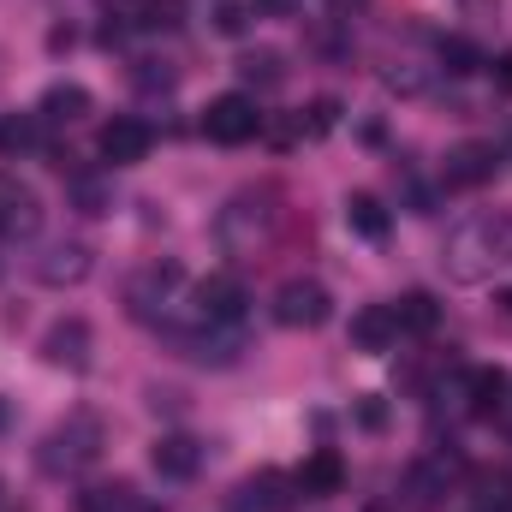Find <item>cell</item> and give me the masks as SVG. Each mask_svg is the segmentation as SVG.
Here are the masks:
<instances>
[{"label":"cell","mask_w":512,"mask_h":512,"mask_svg":"<svg viewBox=\"0 0 512 512\" xmlns=\"http://www.w3.org/2000/svg\"><path fill=\"white\" fill-rule=\"evenodd\" d=\"M501 262H512V209H483V215H471V221H459V227L447 233V251H441L447 280L477 286V280H489Z\"/></svg>","instance_id":"6da1fadb"},{"label":"cell","mask_w":512,"mask_h":512,"mask_svg":"<svg viewBox=\"0 0 512 512\" xmlns=\"http://www.w3.org/2000/svg\"><path fill=\"white\" fill-rule=\"evenodd\" d=\"M280 215H286V209H280V191H274V185H245V191L221 209L215 239H221V251H233V256H256V251H268Z\"/></svg>","instance_id":"7a4b0ae2"},{"label":"cell","mask_w":512,"mask_h":512,"mask_svg":"<svg viewBox=\"0 0 512 512\" xmlns=\"http://www.w3.org/2000/svg\"><path fill=\"white\" fill-rule=\"evenodd\" d=\"M102 447H108L102 417H96V411H72L66 423H54V429L42 435L36 465H42L48 477H78V471H90V465L102 459Z\"/></svg>","instance_id":"3957f363"},{"label":"cell","mask_w":512,"mask_h":512,"mask_svg":"<svg viewBox=\"0 0 512 512\" xmlns=\"http://www.w3.org/2000/svg\"><path fill=\"white\" fill-rule=\"evenodd\" d=\"M203 137H209V143H227V149L262 137V108H256V96H245V90L215 96V102L203 108Z\"/></svg>","instance_id":"277c9868"},{"label":"cell","mask_w":512,"mask_h":512,"mask_svg":"<svg viewBox=\"0 0 512 512\" xmlns=\"http://www.w3.org/2000/svg\"><path fill=\"white\" fill-rule=\"evenodd\" d=\"M90 268H96V251H90L84 239H48L42 251L30 256V274H36L42 286H54V292L84 286V280H90Z\"/></svg>","instance_id":"5b68a950"},{"label":"cell","mask_w":512,"mask_h":512,"mask_svg":"<svg viewBox=\"0 0 512 512\" xmlns=\"http://www.w3.org/2000/svg\"><path fill=\"white\" fill-rule=\"evenodd\" d=\"M328 316H334V298H328L322 280H304V274H298V280H286V286L274 292V322H280V328H298V334H304V328H322Z\"/></svg>","instance_id":"8992f818"},{"label":"cell","mask_w":512,"mask_h":512,"mask_svg":"<svg viewBox=\"0 0 512 512\" xmlns=\"http://www.w3.org/2000/svg\"><path fill=\"white\" fill-rule=\"evenodd\" d=\"M179 286H185L179 262H149V268L126 286L131 316H143V322H167V310H173V292H179Z\"/></svg>","instance_id":"52a82bcc"},{"label":"cell","mask_w":512,"mask_h":512,"mask_svg":"<svg viewBox=\"0 0 512 512\" xmlns=\"http://www.w3.org/2000/svg\"><path fill=\"white\" fill-rule=\"evenodd\" d=\"M245 280L239 274H209V280H197V292H191V310H197V322H215V328H239L245 322Z\"/></svg>","instance_id":"ba28073f"},{"label":"cell","mask_w":512,"mask_h":512,"mask_svg":"<svg viewBox=\"0 0 512 512\" xmlns=\"http://www.w3.org/2000/svg\"><path fill=\"white\" fill-rule=\"evenodd\" d=\"M90 352H96V334H90V322L84 316H60L48 334H42V358L54 364V370H90Z\"/></svg>","instance_id":"9c48e42d"},{"label":"cell","mask_w":512,"mask_h":512,"mask_svg":"<svg viewBox=\"0 0 512 512\" xmlns=\"http://www.w3.org/2000/svg\"><path fill=\"white\" fill-rule=\"evenodd\" d=\"M36 227H42V197L18 173H0V239H36Z\"/></svg>","instance_id":"30bf717a"},{"label":"cell","mask_w":512,"mask_h":512,"mask_svg":"<svg viewBox=\"0 0 512 512\" xmlns=\"http://www.w3.org/2000/svg\"><path fill=\"white\" fill-rule=\"evenodd\" d=\"M96 149H102V161H108V167H137V161H149L155 131L143 126L137 114H120V120H108V126H102Z\"/></svg>","instance_id":"8fae6325"},{"label":"cell","mask_w":512,"mask_h":512,"mask_svg":"<svg viewBox=\"0 0 512 512\" xmlns=\"http://www.w3.org/2000/svg\"><path fill=\"white\" fill-rule=\"evenodd\" d=\"M447 489H453L447 465H441V459H417V465L399 477V507L405 512H441L447 507Z\"/></svg>","instance_id":"7c38bea8"},{"label":"cell","mask_w":512,"mask_h":512,"mask_svg":"<svg viewBox=\"0 0 512 512\" xmlns=\"http://www.w3.org/2000/svg\"><path fill=\"white\" fill-rule=\"evenodd\" d=\"M495 167H501V149H489V143H459V149L447 155L441 179H447L453 191H477V185L495 179Z\"/></svg>","instance_id":"4fadbf2b"},{"label":"cell","mask_w":512,"mask_h":512,"mask_svg":"<svg viewBox=\"0 0 512 512\" xmlns=\"http://www.w3.org/2000/svg\"><path fill=\"white\" fill-rule=\"evenodd\" d=\"M149 465H155V477H167V483H191V477L203 471V441H191V435H161V441L149 447Z\"/></svg>","instance_id":"5bb4252c"},{"label":"cell","mask_w":512,"mask_h":512,"mask_svg":"<svg viewBox=\"0 0 512 512\" xmlns=\"http://www.w3.org/2000/svg\"><path fill=\"white\" fill-rule=\"evenodd\" d=\"M352 346L370 352V358H382V352L399 346V316H393V304H364V310L352 316Z\"/></svg>","instance_id":"9a60e30c"},{"label":"cell","mask_w":512,"mask_h":512,"mask_svg":"<svg viewBox=\"0 0 512 512\" xmlns=\"http://www.w3.org/2000/svg\"><path fill=\"white\" fill-rule=\"evenodd\" d=\"M90 108H96V96H90L84 84H48L42 102H36V120H42V126H78Z\"/></svg>","instance_id":"2e32d148"},{"label":"cell","mask_w":512,"mask_h":512,"mask_svg":"<svg viewBox=\"0 0 512 512\" xmlns=\"http://www.w3.org/2000/svg\"><path fill=\"white\" fill-rule=\"evenodd\" d=\"M292 489H298V477L262 471V477H251V483L239 489V512H286L292 507Z\"/></svg>","instance_id":"e0dca14e"},{"label":"cell","mask_w":512,"mask_h":512,"mask_svg":"<svg viewBox=\"0 0 512 512\" xmlns=\"http://www.w3.org/2000/svg\"><path fill=\"white\" fill-rule=\"evenodd\" d=\"M340 483H346V465H340V453H334V447L310 453V459H304V471H298V495H334Z\"/></svg>","instance_id":"ac0fdd59"},{"label":"cell","mask_w":512,"mask_h":512,"mask_svg":"<svg viewBox=\"0 0 512 512\" xmlns=\"http://www.w3.org/2000/svg\"><path fill=\"white\" fill-rule=\"evenodd\" d=\"M507 370H471V382H465V399H471V417H495L501 405H507Z\"/></svg>","instance_id":"d6986e66"},{"label":"cell","mask_w":512,"mask_h":512,"mask_svg":"<svg viewBox=\"0 0 512 512\" xmlns=\"http://www.w3.org/2000/svg\"><path fill=\"white\" fill-rule=\"evenodd\" d=\"M137 489H131L126 477H114V483H90L84 495H78V512H137Z\"/></svg>","instance_id":"ffe728a7"},{"label":"cell","mask_w":512,"mask_h":512,"mask_svg":"<svg viewBox=\"0 0 512 512\" xmlns=\"http://www.w3.org/2000/svg\"><path fill=\"white\" fill-rule=\"evenodd\" d=\"M346 227H352L358 239H387V209H382V197H370V191H352V197H346Z\"/></svg>","instance_id":"44dd1931"},{"label":"cell","mask_w":512,"mask_h":512,"mask_svg":"<svg viewBox=\"0 0 512 512\" xmlns=\"http://www.w3.org/2000/svg\"><path fill=\"white\" fill-rule=\"evenodd\" d=\"M393 316H399V334H435V322H441V304H435L429 292H405V298L393 304Z\"/></svg>","instance_id":"7402d4cb"},{"label":"cell","mask_w":512,"mask_h":512,"mask_svg":"<svg viewBox=\"0 0 512 512\" xmlns=\"http://www.w3.org/2000/svg\"><path fill=\"white\" fill-rule=\"evenodd\" d=\"M131 18L143 30H179L185 24V0H131Z\"/></svg>","instance_id":"603a6c76"},{"label":"cell","mask_w":512,"mask_h":512,"mask_svg":"<svg viewBox=\"0 0 512 512\" xmlns=\"http://www.w3.org/2000/svg\"><path fill=\"white\" fill-rule=\"evenodd\" d=\"M239 72H245V84H262V90H268V84L286 78V60H280L274 48H251V54L239 60Z\"/></svg>","instance_id":"cb8c5ba5"},{"label":"cell","mask_w":512,"mask_h":512,"mask_svg":"<svg viewBox=\"0 0 512 512\" xmlns=\"http://www.w3.org/2000/svg\"><path fill=\"white\" fill-rule=\"evenodd\" d=\"M441 66L453 72V78H465V72H477L483 66V54H477V42H465V36H441Z\"/></svg>","instance_id":"d4e9b609"},{"label":"cell","mask_w":512,"mask_h":512,"mask_svg":"<svg viewBox=\"0 0 512 512\" xmlns=\"http://www.w3.org/2000/svg\"><path fill=\"white\" fill-rule=\"evenodd\" d=\"M72 203H78L84 215H108V209H114V197H108V185H102L96 173H72Z\"/></svg>","instance_id":"484cf974"},{"label":"cell","mask_w":512,"mask_h":512,"mask_svg":"<svg viewBox=\"0 0 512 512\" xmlns=\"http://www.w3.org/2000/svg\"><path fill=\"white\" fill-rule=\"evenodd\" d=\"M334 126H340V102H334V96H322V102H310V108L298 114V137H328Z\"/></svg>","instance_id":"4316f807"},{"label":"cell","mask_w":512,"mask_h":512,"mask_svg":"<svg viewBox=\"0 0 512 512\" xmlns=\"http://www.w3.org/2000/svg\"><path fill=\"white\" fill-rule=\"evenodd\" d=\"M36 143H42L36 120H18V114L0 120V155H24V149H36Z\"/></svg>","instance_id":"83f0119b"},{"label":"cell","mask_w":512,"mask_h":512,"mask_svg":"<svg viewBox=\"0 0 512 512\" xmlns=\"http://www.w3.org/2000/svg\"><path fill=\"white\" fill-rule=\"evenodd\" d=\"M245 24H251L245 6H221V12H215V30H221V36H245Z\"/></svg>","instance_id":"f1b7e54d"},{"label":"cell","mask_w":512,"mask_h":512,"mask_svg":"<svg viewBox=\"0 0 512 512\" xmlns=\"http://www.w3.org/2000/svg\"><path fill=\"white\" fill-rule=\"evenodd\" d=\"M137 84L143 90H173V72H155V60H137Z\"/></svg>","instance_id":"f546056e"},{"label":"cell","mask_w":512,"mask_h":512,"mask_svg":"<svg viewBox=\"0 0 512 512\" xmlns=\"http://www.w3.org/2000/svg\"><path fill=\"white\" fill-rule=\"evenodd\" d=\"M358 423H364V429H387V411H382V399H364V405H358Z\"/></svg>","instance_id":"4dcf8cb0"},{"label":"cell","mask_w":512,"mask_h":512,"mask_svg":"<svg viewBox=\"0 0 512 512\" xmlns=\"http://www.w3.org/2000/svg\"><path fill=\"white\" fill-rule=\"evenodd\" d=\"M489 78H495V90H501V96H512V54H501V60L489 66Z\"/></svg>","instance_id":"1f68e13d"},{"label":"cell","mask_w":512,"mask_h":512,"mask_svg":"<svg viewBox=\"0 0 512 512\" xmlns=\"http://www.w3.org/2000/svg\"><path fill=\"white\" fill-rule=\"evenodd\" d=\"M298 0H256V12H268V18H280V12H292Z\"/></svg>","instance_id":"d6a6232c"},{"label":"cell","mask_w":512,"mask_h":512,"mask_svg":"<svg viewBox=\"0 0 512 512\" xmlns=\"http://www.w3.org/2000/svg\"><path fill=\"white\" fill-rule=\"evenodd\" d=\"M328 6H334V12H340V18H346V12H364V6H370V0H328Z\"/></svg>","instance_id":"836d02e7"},{"label":"cell","mask_w":512,"mask_h":512,"mask_svg":"<svg viewBox=\"0 0 512 512\" xmlns=\"http://www.w3.org/2000/svg\"><path fill=\"white\" fill-rule=\"evenodd\" d=\"M501 304H507V316H512V292H501Z\"/></svg>","instance_id":"e575fe53"},{"label":"cell","mask_w":512,"mask_h":512,"mask_svg":"<svg viewBox=\"0 0 512 512\" xmlns=\"http://www.w3.org/2000/svg\"><path fill=\"white\" fill-rule=\"evenodd\" d=\"M0 429H6V405H0Z\"/></svg>","instance_id":"d590c367"}]
</instances>
